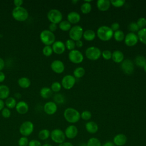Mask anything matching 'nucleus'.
Here are the masks:
<instances>
[{
  "mask_svg": "<svg viewBox=\"0 0 146 146\" xmlns=\"http://www.w3.org/2000/svg\"><path fill=\"white\" fill-rule=\"evenodd\" d=\"M13 18L19 22H24L26 21L29 17V13L27 10L23 7H15L12 10Z\"/></svg>",
  "mask_w": 146,
  "mask_h": 146,
  "instance_id": "f03ea898",
  "label": "nucleus"
},
{
  "mask_svg": "<svg viewBox=\"0 0 146 146\" xmlns=\"http://www.w3.org/2000/svg\"><path fill=\"white\" fill-rule=\"evenodd\" d=\"M4 67H5V62L2 58H0V71H2Z\"/></svg>",
  "mask_w": 146,
  "mask_h": 146,
  "instance_id": "5fc2aeb1",
  "label": "nucleus"
},
{
  "mask_svg": "<svg viewBox=\"0 0 146 146\" xmlns=\"http://www.w3.org/2000/svg\"><path fill=\"white\" fill-rule=\"evenodd\" d=\"M15 109L18 113L24 115L26 114L29 111V105L25 101H20L17 103Z\"/></svg>",
  "mask_w": 146,
  "mask_h": 146,
  "instance_id": "6ab92c4d",
  "label": "nucleus"
},
{
  "mask_svg": "<svg viewBox=\"0 0 146 146\" xmlns=\"http://www.w3.org/2000/svg\"><path fill=\"white\" fill-rule=\"evenodd\" d=\"M102 146H115V145L113 143L112 141H108L105 142L103 145H102Z\"/></svg>",
  "mask_w": 146,
  "mask_h": 146,
  "instance_id": "4d7b16f0",
  "label": "nucleus"
},
{
  "mask_svg": "<svg viewBox=\"0 0 146 146\" xmlns=\"http://www.w3.org/2000/svg\"><path fill=\"white\" fill-rule=\"evenodd\" d=\"M124 54L120 50H115L112 53V59L115 63H121L124 60Z\"/></svg>",
  "mask_w": 146,
  "mask_h": 146,
  "instance_id": "5701e85b",
  "label": "nucleus"
},
{
  "mask_svg": "<svg viewBox=\"0 0 146 146\" xmlns=\"http://www.w3.org/2000/svg\"><path fill=\"white\" fill-rule=\"evenodd\" d=\"M73 74L75 78H82L85 74V70L82 67H78L74 70Z\"/></svg>",
  "mask_w": 146,
  "mask_h": 146,
  "instance_id": "2f4dec72",
  "label": "nucleus"
},
{
  "mask_svg": "<svg viewBox=\"0 0 146 146\" xmlns=\"http://www.w3.org/2000/svg\"><path fill=\"white\" fill-rule=\"evenodd\" d=\"M77 2H78V1H72V2H74V3H76Z\"/></svg>",
  "mask_w": 146,
  "mask_h": 146,
  "instance_id": "e2e57ef3",
  "label": "nucleus"
},
{
  "mask_svg": "<svg viewBox=\"0 0 146 146\" xmlns=\"http://www.w3.org/2000/svg\"><path fill=\"white\" fill-rule=\"evenodd\" d=\"M23 3V1L22 0H14L13 2V3L15 7H21Z\"/></svg>",
  "mask_w": 146,
  "mask_h": 146,
  "instance_id": "603ef678",
  "label": "nucleus"
},
{
  "mask_svg": "<svg viewBox=\"0 0 146 146\" xmlns=\"http://www.w3.org/2000/svg\"><path fill=\"white\" fill-rule=\"evenodd\" d=\"M120 27V25L119 23L117 22H113L111 25V27L110 28L111 29V30L113 31H117L119 30V29Z\"/></svg>",
  "mask_w": 146,
  "mask_h": 146,
  "instance_id": "8fccbe9b",
  "label": "nucleus"
},
{
  "mask_svg": "<svg viewBox=\"0 0 146 146\" xmlns=\"http://www.w3.org/2000/svg\"><path fill=\"white\" fill-rule=\"evenodd\" d=\"M43 54L46 56H50L52 55L53 51L51 46H45L42 49Z\"/></svg>",
  "mask_w": 146,
  "mask_h": 146,
  "instance_id": "58836bf2",
  "label": "nucleus"
},
{
  "mask_svg": "<svg viewBox=\"0 0 146 146\" xmlns=\"http://www.w3.org/2000/svg\"><path fill=\"white\" fill-rule=\"evenodd\" d=\"M50 137L52 141L58 144L63 143L66 139L64 132L59 128H55L50 132Z\"/></svg>",
  "mask_w": 146,
  "mask_h": 146,
  "instance_id": "39448f33",
  "label": "nucleus"
},
{
  "mask_svg": "<svg viewBox=\"0 0 146 146\" xmlns=\"http://www.w3.org/2000/svg\"><path fill=\"white\" fill-rule=\"evenodd\" d=\"M47 19L48 21L52 23L58 24L59 23L63 18L62 13L58 9H53L48 11L47 14Z\"/></svg>",
  "mask_w": 146,
  "mask_h": 146,
  "instance_id": "423d86ee",
  "label": "nucleus"
},
{
  "mask_svg": "<svg viewBox=\"0 0 146 146\" xmlns=\"http://www.w3.org/2000/svg\"><path fill=\"white\" fill-rule=\"evenodd\" d=\"M51 70L56 74H61L64 70V65L60 60H55L51 63Z\"/></svg>",
  "mask_w": 146,
  "mask_h": 146,
  "instance_id": "2eb2a0df",
  "label": "nucleus"
},
{
  "mask_svg": "<svg viewBox=\"0 0 146 146\" xmlns=\"http://www.w3.org/2000/svg\"><path fill=\"white\" fill-rule=\"evenodd\" d=\"M17 103L16 102L15 99L13 97H10V96L8 97L5 102V106L9 109H12L15 107Z\"/></svg>",
  "mask_w": 146,
  "mask_h": 146,
  "instance_id": "c85d7f7f",
  "label": "nucleus"
},
{
  "mask_svg": "<svg viewBox=\"0 0 146 146\" xmlns=\"http://www.w3.org/2000/svg\"><path fill=\"white\" fill-rule=\"evenodd\" d=\"M18 84L22 88H27L31 85V81L27 77H21L18 79Z\"/></svg>",
  "mask_w": 146,
  "mask_h": 146,
  "instance_id": "393cba45",
  "label": "nucleus"
},
{
  "mask_svg": "<svg viewBox=\"0 0 146 146\" xmlns=\"http://www.w3.org/2000/svg\"><path fill=\"white\" fill-rule=\"evenodd\" d=\"M127 141V137L123 133H118L113 138V143L115 146H123Z\"/></svg>",
  "mask_w": 146,
  "mask_h": 146,
  "instance_id": "a211bd4d",
  "label": "nucleus"
},
{
  "mask_svg": "<svg viewBox=\"0 0 146 146\" xmlns=\"http://www.w3.org/2000/svg\"><path fill=\"white\" fill-rule=\"evenodd\" d=\"M135 63L136 66L140 67H143L146 64V58L142 55H138L135 58Z\"/></svg>",
  "mask_w": 146,
  "mask_h": 146,
  "instance_id": "72a5a7b5",
  "label": "nucleus"
},
{
  "mask_svg": "<svg viewBox=\"0 0 146 146\" xmlns=\"http://www.w3.org/2000/svg\"><path fill=\"white\" fill-rule=\"evenodd\" d=\"M124 40L125 44L127 46L132 47L136 44L139 39L137 35L135 33L130 32L125 35Z\"/></svg>",
  "mask_w": 146,
  "mask_h": 146,
  "instance_id": "ddd939ff",
  "label": "nucleus"
},
{
  "mask_svg": "<svg viewBox=\"0 0 146 146\" xmlns=\"http://www.w3.org/2000/svg\"><path fill=\"white\" fill-rule=\"evenodd\" d=\"M65 120L70 123H77L80 119V114L78 110L74 108H66L63 113Z\"/></svg>",
  "mask_w": 146,
  "mask_h": 146,
  "instance_id": "f257e3e1",
  "label": "nucleus"
},
{
  "mask_svg": "<svg viewBox=\"0 0 146 146\" xmlns=\"http://www.w3.org/2000/svg\"><path fill=\"white\" fill-rule=\"evenodd\" d=\"M143 69L144 70V71L146 72V64L144 65V66L143 67Z\"/></svg>",
  "mask_w": 146,
  "mask_h": 146,
  "instance_id": "680f3d73",
  "label": "nucleus"
},
{
  "mask_svg": "<svg viewBox=\"0 0 146 146\" xmlns=\"http://www.w3.org/2000/svg\"><path fill=\"white\" fill-rule=\"evenodd\" d=\"M61 83H60L59 82H54L51 84L50 88L52 92H58L61 90Z\"/></svg>",
  "mask_w": 146,
  "mask_h": 146,
  "instance_id": "4c0bfd02",
  "label": "nucleus"
},
{
  "mask_svg": "<svg viewBox=\"0 0 146 146\" xmlns=\"http://www.w3.org/2000/svg\"><path fill=\"white\" fill-rule=\"evenodd\" d=\"M52 91L51 88L48 87H42L39 92L40 96L43 99H48L52 95Z\"/></svg>",
  "mask_w": 146,
  "mask_h": 146,
  "instance_id": "bb28decb",
  "label": "nucleus"
},
{
  "mask_svg": "<svg viewBox=\"0 0 146 146\" xmlns=\"http://www.w3.org/2000/svg\"><path fill=\"white\" fill-rule=\"evenodd\" d=\"M68 59L72 63L78 64L83 62L84 57L80 51L74 49L70 51L68 53Z\"/></svg>",
  "mask_w": 146,
  "mask_h": 146,
  "instance_id": "9d476101",
  "label": "nucleus"
},
{
  "mask_svg": "<svg viewBox=\"0 0 146 146\" xmlns=\"http://www.w3.org/2000/svg\"><path fill=\"white\" fill-rule=\"evenodd\" d=\"M110 2L112 6L116 7H120L124 5L125 1L124 0H112L110 1Z\"/></svg>",
  "mask_w": 146,
  "mask_h": 146,
  "instance_id": "c03bdc74",
  "label": "nucleus"
},
{
  "mask_svg": "<svg viewBox=\"0 0 146 146\" xmlns=\"http://www.w3.org/2000/svg\"><path fill=\"white\" fill-rule=\"evenodd\" d=\"M97 35L98 38L103 41H108L110 40L113 35V31L110 27L107 26H102L97 30Z\"/></svg>",
  "mask_w": 146,
  "mask_h": 146,
  "instance_id": "7ed1b4c3",
  "label": "nucleus"
},
{
  "mask_svg": "<svg viewBox=\"0 0 146 146\" xmlns=\"http://www.w3.org/2000/svg\"><path fill=\"white\" fill-rule=\"evenodd\" d=\"M57 109V105L54 102H48L44 104L43 107L44 112L48 115H54L56 112Z\"/></svg>",
  "mask_w": 146,
  "mask_h": 146,
  "instance_id": "dca6fc26",
  "label": "nucleus"
},
{
  "mask_svg": "<svg viewBox=\"0 0 146 146\" xmlns=\"http://www.w3.org/2000/svg\"><path fill=\"white\" fill-rule=\"evenodd\" d=\"M1 115L4 118H9L11 116V111L7 107H4V108L1 111Z\"/></svg>",
  "mask_w": 146,
  "mask_h": 146,
  "instance_id": "de8ad7c7",
  "label": "nucleus"
},
{
  "mask_svg": "<svg viewBox=\"0 0 146 146\" xmlns=\"http://www.w3.org/2000/svg\"><path fill=\"white\" fill-rule=\"evenodd\" d=\"M85 55L88 59L91 60H96L102 55V52L98 47L91 46L86 50Z\"/></svg>",
  "mask_w": 146,
  "mask_h": 146,
  "instance_id": "0eeeda50",
  "label": "nucleus"
},
{
  "mask_svg": "<svg viewBox=\"0 0 146 146\" xmlns=\"http://www.w3.org/2000/svg\"><path fill=\"white\" fill-rule=\"evenodd\" d=\"M65 46H66V48L68 50L70 51L73 50L75 49L76 46L75 42L71 39H67L65 43Z\"/></svg>",
  "mask_w": 146,
  "mask_h": 146,
  "instance_id": "e433bc0d",
  "label": "nucleus"
},
{
  "mask_svg": "<svg viewBox=\"0 0 146 146\" xmlns=\"http://www.w3.org/2000/svg\"><path fill=\"white\" fill-rule=\"evenodd\" d=\"M52 45V51L56 54H62L66 50L65 44L61 40L55 41V42Z\"/></svg>",
  "mask_w": 146,
  "mask_h": 146,
  "instance_id": "f3484780",
  "label": "nucleus"
},
{
  "mask_svg": "<svg viewBox=\"0 0 146 146\" xmlns=\"http://www.w3.org/2000/svg\"><path fill=\"white\" fill-rule=\"evenodd\" d=\"M92 7L90 3L84 2L80 6V10L83 14H88L91 10Z\"/></svg>",
  "mask_w": 146,
  "mask_h": 146,
  "instance_id": "c9c22d12",
  "label": "nucleus"
},
{
  "mask_svg": "<svg viewBox=\"0 0 146 146\" xmlns=\"http://www.w3.org/2000/svg\"><path fill=\"white\" fill-rule=\"evenodd\" d=\"M75 78L71 75H66L62 79L61 85L64 89L70 90L72 88L75 84Z\"/></svg>",
  "mask_w": 146,
  "mask_h": 146,
  "instance_id": "9b49d317",
  "label": "nucleus"
},
{
  "mask_svg": "<svg viewBox=\"0 0 146 146\" xmlns=\"http://www.w3.org/2000/svg\"><path fill=\"white\" fill-rule=\"evenodd\" d=\"M86 146H102V143L98 138L92 137L88 140Z\"/></svg>",
  "mask_w": 146,
  "mask_h": 146,
  "instance_id": "7c9ffc66",
  "label": "nucleus"
},
{
  "mask_svg": "<svg viewBox=\"0 0 146 146\" xmlns=\"http://www.w3.org/2000/svg\"><path fill=\"white\" fill-rule=\"evenodd\" d=\"M50 137V131L47 129H41L38 133V138L41 140H46Z\"/></svg>",
  "mask_w": 146,
  "mask_h": 146,
  "instance_id": "cd10ccee",
  "label": "nucleus"
},
{
  "mask_svg": "<svg viewBox=\"0 0 146 146\" xmlns=\"http://www.w3.org/2000/svg\"><path fill=\"white\" fill-rule=\"evenodd\" d=\"M10 89L6 86L4 84L0 85V99H6L9 97Z\"/></svg>",
  "mask_w": 146,
  "mask_h": 146,
  "instance_id": "b1692460",
  "label": "nucleus"
},
{
  "mask_svg": "<svg viewBox=\"0 0 146 146\" xmlns=\"http://www.w3.org/2000/svg\"><path fill=\"white\" fill-rule=\"evenodd\" d=\"M85 128L86 131L91 134L96 133L99 129L98 125L96 123L93 121H90L87 122L85 124Z\"/></svg>",
  "mask_w": 146,
  "mask_h": 146,
  "instance_id": "aec40b11",
  "label": "nucleus"
},
{
  "mask_svg": "<svg viewBox=\"0 0 146 146\" xmlns=\"http://www.w3.org/2000/svg\"><path fill=\"white\" fill-rule=\"evenodd\" d=\"M34 125L31 121H25L23 122L19 127V132L22 136L27 137L34 131Z\"/></svg>",
  "mask_w": 146,
  "mask_h": 146,
  "instance_id": "6e6552de",
  "label": "nucleus"
},
{
  "mask_svg": "<svg viewBox=\"0 0 146 146\" xmlns=\"http://www.w3.org/2000/svg\"><path fill=\"white\" fill-rule=\"evenodd\" d=\"M40 41L45 46H50L55 41V36L54 33L48 30H43L39 35Z\"/></svg>",
  "mask_w": 146,
  "mask_h": 146,
  "instance_id": "20e7f679",
  "label": "nucleus"
},
{
  "mask_svg": "<svg viewBox=\"0 0 146 146\" xmlns=\"http://www.w3.org/2000/svg\"><path fill=\"white\" fill-rule=\"evenodd\" d=\"M57 25L55 24V23H51L48 26V30H50L51 32H54L55 31H56V30L57 29Z\"/></svg>",
  "mask_w": 146,
  "mask_h": 146,
  "instance_id": "3c124183",
  "label": "nucleus"
},
{
  "mask_svg": "<svg viewBox=\"0 0 146 146\" xmlns=\"http://www.w3.org/2000/svg\"><path fill=\"white\" fill-rule=\"evenodd\" d=\"M42 146H52L51 144H48V143H46V144H43Z\"/></svg>",
  "mask_w": 146,
  "mask_h": 146,
  "instance_id": "052dcab7",
  "label": "nucleus"
},
{
  "mask_svg": "<svg viewBox=\"0 0 146 146\" xmlns=\"http://www.w3.org/2000/svg\"><path fill=\"white\" fill-rule=\"evenodd\" d=\"M59 27L63 31H69L71 28V24L68 21H62L59 23Z\"/></svg>",
  "mask_w": 146,
  "mask_h": 146,
  "instance_id": "473e14b6",
  "label": "nucleus"
},
{
  "mask_svg": "<svg viewBox=\"0 0 146 146\" xmlns=\"http://www.w3.org/2000/svg\"><path fill=\"white\" fill-rule=\"evenodd\" d=\"M92 116V114L89 111H84L80 113V118L84 120H89Z\"/></svg>",
  "mask_w": 146,
  "mask_h": 146,
  "instance_id": "79ce46f5",
  "label": "nucleus"
},
{
  "mask_svg": "<svg viewBox=\"0 0 146 146\" xmlns=\"http://www.w3.org/2000/svg\"><path fill=\"white\" fill-rule=\"evenodd\" d=\"M5 107V102H3V100L0 99V111H2Z\"/></svg>",
  "mask_w": 146,
  "mask_h": 146,
  "instance_id": "bf43d9fd",
  "label": "nucleus"
},
{
  "mask_svg": "<svg viewBox=\"0 0 146 146\" xmlns=\"http://www.w3.org/2000/svg\"><path fill=\"white\" fill-rule=\"evenodd\" d=\"M113 38L117 42H121L124 39L125 35L123 31L121 30H117L113 32Z\"/></svg>",
  "mask_w": 146,
  "mask_h": 146,
  "instance_id": "f704fd0d",
  "label": "nucleus"
},
{
  "mask_svg": "<svg viewBox=\"0 0 146 146\" xmlns=\"http://www.w3.org/2000/svg\"><path fill=\"white\" fill-rule=\"evenodd\" d=\"M75 45L78 48H80L83 46V42L81 40H77V41L75 42Z\"/></svg>",
  "mask_w": 146,
  "mask_h": 146,
  "instance_id": "6e6d98bb",
  "label": "nucleus"
},
{
  "mask_svg": "<svg viewBox=\"0 0 146 146\" xmlns=\"http://www.w3.org/2000/svg\"><path fill=\"white\" fill-rule=\"evenodd\" d=\"M58 146H74L72 143L69 141H64L63 143L58 144Z\"/></svg>",
  "mask_w": 146,
  "mask_h": 146,
  "instance_id": "864d4df0",
  "label": "nucleus"
},
{
  "mask_svg": "<svg viewBox=\"0 0 146 146\" xmlns=\"http://www.w3.org/2000/svg\"><path fill=\"white\" fill-rule=\"evenodd\" d=\"M67 21L71 24L78 23L80 21V15L76 11L70 12L67 15Z\"/></svg>",
  "mask_w": 146,
  "mask_h": 146,
  "instance_id": "412c9836",
  "label": "nucleus"
},
{
  "mask_svg": "<svg viewBox=\"0 0 146 146\" xmlns=\"http://www.w3.org/2000/svg\"><path fill=\"white\" fill-rule=\"evenodd\" d=\"M54 100L55 103H58V104H61L64 102V97L62 94H55L54 96Z\"/></svg>",
  "mask_w": 146,
  "mask_h": 146,
  "instance_id": "a18cd8bd",
  "label": "nucleus"
},
{
  "mask_svg": "<svg viewBox=\"0 0 146 146\" xmlns=\"http://www.w3.org/2000/svg\"><path fill=\"white\" fill-rule=\"evenodd\" d=\"M128 27V30L130 31H131V33H134L135 32H138V31L140 30L136 22H131L129 24Z\"/></svg>",
  "mask_w": 146,
  "mask_h": 146,
  "instance_id": "a19ab883",
  "label": "nucleus"
},
{
  "mask_svg": "<svg viewBox=\"0 0 146 146\" xmlns=\"http://www.w3.org/2000/svg\"><path fill=\"white\" fill-rule=\"evenodd\" d=\"M103 58L106 60H110L112 58V52L108 50H105L102 52Z\"/></svg>",
  "mask_w": 146,
  "mask_h": 146,
  "instance_id": "49530a36",
  "label": "nucleus"
},
{
  "mask_svg": "<svg viewBox=\"0 0 146 146\" xmlns=\"http://www.w3.org/2000/svg\"><path fill=\"white\" fill-rule=\"evenodd\" d=\"M42 144L39 140L33 139L29 142L28 146H42Z\"/></svg>",
  "mask_w": 146,
  "mask_h": 146,
  "instance_id": "09e8293b",
  "label": "nucleus"
},
{
  "mask_svg": "<svg viewBox=\"0 0 146 146\" xmlns=\"http://www.w3.org/2000/svg\"><path fill=\"white\" fill-rule=\"evenodd\" d=\"M66 137L69 139H73L75 138L78 133V129L75 125H68L64 131Z\"/></svg>",
  "mask_w": 146,
  "mask_h": 146,
  "instance_id": "4468645a",
  "label": "nucleus"
},
{
  "mask_svg": "<svg viewBox=\"0 0 146 146\" xmlns=\"http://www.w3.org/2000/svg\"><path fill=\"white\" fill-rule=\"evenodd\" d=\"M137 37L139 40L144 44H146V28L140 29L137 32Z\"/></svg>",
  "mask_w": 146,
  "mask_h": 146,
  "instance_id": "c756f323",
  "label": "nucleus"
},
{
  "mask_svg": "<svg viewBox=\"0 0 146 146\" xmlns=\"http://www.w3.org/2000/svg\"><path fill=\"white\" fill-rule=\"evenodd\" d=\"M111 5L109 0H98L96 2V6L98 9L102 11H105L109 9Z\"/></svg>",
  "mask_w": 146,
  "mask_h": 146,
  "instance_id": "4be33fe9",
  "label": "nucleus"
},
{
  "mask_svg": "<svg viewBox=\"0 0 146 146\" xmlns=\"http://www.w3.org/2000/svg\"><path fill=\"white\" fill-rule=\"evenodd\" d=\"M136 23H137L139 29L145 28V27L146 26V19L144 17H140L137 19Z\"/></svg>",
  "mask_w": 146,
  "mask_h": 146,
  "instance_id": "37998d69",
  "label": "nucleus"
},
{
  "mask_svg": "<svg viewBox=\"0 0 146 146\" xmlns=\"http://www.w3.org/2000/svg\"><path fill=\"white\" fill-rule=\"evenodd\" d=\"M120 67L122 71L127 75L132 74L134 71V64L133 62L129 59L123 60L121 63Z\"/></svg>",
  "mask_w": 146,
  "mask_h": 146,
  "instance_id": "f8f14e48",
  "label": "nucleus"
},
{
  "mask_svg": "<svg viewBox=\"0 0 146 146\" xmlns=\"http://www.w3.org/2000/svg\"><path fill=\"white\" fill-rule=\"evenodd\" d=\"M5 79V75L2 71H0V83L3 82Z\"/></svg>",
  "mask_w": 146,
  "mask_h": 146,
  "instance_id": "13d9d810",
  "label": "nucleus"
},
{
  "mask_svg": "<svg viewBox=\"0 0 146 146\" xmlns=\"http://www.w3.org/2000/svg\"><path fill=\"white\" fill-rule=\"evenodd\" d=\"M29 142V141L27 137L22 136L18 140V144L19 146H28Z\"/></svg>",
  "mask_w": 146,
  "mask_h": 146,
  "instance_id": "ea45409f",
  "label": "nucleus"
},
{
  "mask_svg": "<svg viewBox=\"0 0 146 146\" xmlns=\"http://www.w3.org/2000/svg\"><path fill=\"white\" fill-rule=\"evenodd\" d=\"M96 36V34L95 31L92 30H87L83 32V37L87 41L93 40Z\"/></svg>",
  "mask_w": 146,
  "mask_h": 146,
  "instance_id": "a878e982",
  "label": "nucleus"
},
{
  "mask_svg": "<svg viewBox=\"0 0 146 146\" xmlns=\"http://www.w3.org/2000/svg\"><path fill=\"white\" fill-rule=\"evenodd\" d=\"M83 28L80 26L75 25L71 28L69 30L68 34L71 39L74 41H77L80 40L83 36Z\"/></svg>",
  "mask_w": 146,
  "mask_h": 146,
  "instance_id": "1a4fd4ad",
  "label": "nucleus"
}]
</instances>
